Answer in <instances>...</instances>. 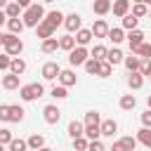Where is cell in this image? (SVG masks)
Returning <instances> with one entry per match:
<instances>
[{
  "instance_id": "obj_29",
  "label": "cell",
  "mask_w": 151,
  "mask_h": 151,
  "mask_svg": "<svg viewBox=\"0 0 151 151\" xmlns=\"http://www.w3.org/2000/svg\"><path fill=\"white\" fill-rule=\"evenodd\" d=\"M137 142H142L146 149H151V130H149V127H142V130L137 132Z\"/></svg>"
},
{
  "instance_id": "obj_44",
  "label": "cell",
  "mask_w": 151,
  "mask_h": 151,
  "mask_svg": "<svg viewBox=\"0 0 151 151\" xmlns=\"http://www.w3.org/2000/svg\"><path fill=\"white\" fill-rule=\"evenodd\" d=\"M9 66H12V57L7 52L0 54V71H9Z\"/></svg>"
},
{
  "instance_id": "obj_48",
  "label": "cell",
  "mask_w": 151,
  "mask_h": 151,
  "mask_svg": "<svg viewBox=\"0 0 151 151\" xmlns=\"http://www.w3.org/2000/svg\"><path fill=\"white\" fill-rule=\"evenodd\" d=\"M142 123H144V127L151 130V109H146V111L142 113Z\"/></svg>"
},
{
  "instance_id": "obj_52",
  "label": "cell",
  "mask_w": 151,
  "mask_h": 151,
  "mask_svg": "<svg viewBox=\"0 0 151 151\" xmlns=\"http://www.w3.org/2000/svg\"><path fill=\"white\" fill-rule=\"evenodd\" d=\"M5 38H7V35H5V33H0V45H5Z\"/></svg>"
},
{
  "instance_id": "obj_27",
  "label": "cell",
  "mask_w": 151,
  "mask_h": 151,
  "mask_svg": "<svg viewBox=\"0 0 151 151\" xmlns=\"http://www.w3.org/2000/svg\"><path fill=\"white\" fill-rule=\"evenodd\" d=\"M134 104H137L134 94H123V97H120V109H123V111H132Z\"/></svg>"
},
{
  "instance_id": "obj_28",
  "label": "cell",
  "mask_w": 151,
  "mask_h": 151,
  "mask_svg": "<svg viewBox=\"0 0 151 151\" xmlns=\"http://www.w3.org/2000/svg\"><path fill=\"white\" fill-rule=\"evenodd\" d=\"M19 120H24V109H21V106H9V118H7V123H19Z\"/></svg>"
},
{
  "instance_id": "obj_53",
  "label": "cell",
  "mask_w": 151,
  "mask_h": 151,
  "mask_svg": "<svg viewBox=\"0 0 151 151\" xmlns=\"http://www.w3.org/2000/svg\"><path fill=\"white\" fill-rule=\"evenodd\" d=\"M40 151H52V149H47V146H42V149H40Z\"/></svg>"
},
{
  "instance_id": "obj_14",
  "label": "cell",
  "mask_w": 151,
  "mask_h": 151,
  "mask_svg": "<svg viewBox=\"0 0 151 151\" xmlns=\"http://www.w3.org/2000/svg\"><path fill=\"white\" fill-rule=\"evenodd\" d=\"M127 42H130V50H134V47H139V45L144 42V33H142L139 28H134V31H130V33H127Z\"/></svg>"
},
{
  "instance_id": "obj_49",
  "label": "cell",
  "mask_w": 151,
  "mask_h": 151,
  "mask_svg": "<svg viewBox=\"0 0 151 151\" xmlns=\"http://www.w3.org/2000/svg\"><path fill=\"white\" fill-rule=\"evenodd\" d=\"M7 118H9V106L0 104V120H7Z\"/></svg>"
},
{
  "instance_id": "obj_41",
  "label": "cell",
  "mask_w": 151,
  "mask_h": 151,
  "mask_svg": "<svg viewBox=\"0 0 151 151\" xmlns=\"http://www.w3.org/2000/svg\"><path fill=\"white\" fill-rule=\"evenodd\" d=\"M85 125H101L99 123V113L97 111H87L85 113Z\"/></svg>"
},
{
  "instance_id": "obj_55",
  "label": "cell",
  "mask_w": 151,
  "mask_h": 151,
  "mask_svg": "<svg viewBox=\"0 0 151 151\" xmlns=\"http://www.w3.org/2000/svg\"><path fill=\"white\" fill-rule=\"evenodd\" d=\"M144 5H151V0H144Z\"/></svg>"
},
{
  "instance_id": "obj_5",
  "label": "cell",
  "mask_w": 151,
  "mask_h": 151,
  "mask_svg": "<svg viewBox=\"0 0 151 151\" xmlns=\"http://www.w3.org/2000/svg\"><path fill=\"white\" fill-rule=\"evenodd\" d=\"M134 149H137V137H120L111 146V151H134Z\"/></svg>"
},
{
  "instance_id": "obj_50",
  "label": "cell",
  "mask_w": 151,
  "mask_h": 151,
  "mask_svg": "<svg viewBox=\"0 0 151 151\" xmlns=\"http://www.w3.org/2000/svg\"><path fill=\"white\" fill-rule=\"evenodd\" d=\"M17 5H19L21 9H28V7H31V0H17Z\"/></svg>"
},
{
  "instance_id": "obj_6",
  "label": "cell",
  "mask_w": 151,
  "mask_h": 151,
  "mask_svg": "<svg viewBox=\"0 0 151 151\" xmlns=\"http://www.w3.org/2000/svg\"><path fill=\"white\" fill-rule=\"evenodd\" d=\"M42 118H45V123L54 125V123H59V118H61V111H59L54 104H47V106L42 109Z\"/></svg>"
},
{
  "instance_id": "obj_10",
  "label": "cell",
  "mask_w": 151,
  "mask_h": 151,
  "mask_svg": "<svg viewBox=\"0 0 151 151\" xmlns=\"http://www.w3.org/2000/svg\"><path fill=\"white\" fill-rule=\"evenodd\" d=\"M68 134H71V139L85 137V123H80V120H71V123H68Z\"/></svg>"
},
{
  "instance_id": "obj_32",
  "label": "cell",
  "mask_w": 151,
  "mask_h": 151,
  "mask_svg": "<svg viewBox=\"0 0 151 151\" xmlns=\"http://www.w3.org/2000/svg\"><path fill=\"white\" fill-rule=\"evenodd\" d=\"M90 54H92V59H97V61H106V54H109V50H106L104 45H94V50H92Z\"/></svg>"
},
{
  "instance_id": "obj_3",
  "label": "cell",
  "mask_w": 151,
  "mask_h": 151,
  "mask_svg": "<svg viewBox=\"0 0 151 151\" xmlns=\"http://www.w3.org/2000/svg\"><path fill=\"white\" fill-rule=\"evenodd\" d=\"M21 50H24V42H21L17 35L7 33V38H5V52H7L9 57H17V54H21Z\"/></svg>"
},
{
  "instance_id": "obj_20",
  "label": "cell",
  "mask_w": 151,
  "mask_h": 151,
  "mask_svg": "<svg viewBox=\"0 0 151 151\" xmlns=\"http://www.w3.org/2000/svg\"><path fill=\"white\" fill-rule=\"evenodd\" d=\"M125 57H123V52L118 50V47H113V50H109V54H106V61L111 64V66H116V64H120Z\"/></svg>"
},
{
  "instance_id": "obj_56",
  "label": "cell",
  "mask_w": 151,
  "mask_h": 151,
  "mask_svg": "<svg viewBox=\"0 0 151 151\" xmlns=\"http://www.w3.org/2000/svg\"><path fill=\"white\" fill-rule=\"evenodd\" d=\"M0 151H5V144H0Z\"/></svg>"
},
{
  "instance_id": "obj_46",
  "label": "cell",
  "mask_w": 151,
  "mask_h": 151,
  "mask_svg": "<svg viewBox=\"0 0 151 151\" xmlns=\"http://www.w3.org/2000/svg\"><path fill=\"white\" fill-rule=\"evenodd\" d=\"M12 139H14V137H12V132L2 127V130H0V144H9Z\"/></svg>"
},
{
  "instance_id": "obj_12",
  "label": "cell",
  "mask_w": 151,
  "mask_h": 151,
  "mask_svg": "<svg viewBox=\"0 0 151 151\" xmlns=\"http://www.w3.org/2000/svg\"><path fill=\"white\" fill-rule=\"evenodd\" d=\"M80 24H83V19H80V14H76V12L64 19V26H66L71 33H73V31H80Z\"/></svg>"
},
{
  "instance_id": "obj_18",
  "label": "cell",
  "mask_w": 151,
  "mask_h": 151,
  "mask_svg": "<svg viewBox=\"0 0 151 151\" xmlns=\"http://www.w3.org/2000/svg\"><path fill=\"white\" fill-rule=\"evenodd\" d=\"M26 142H28V149H33V151H40L45 146V137L42 134H31Z\"/></svg>"
},
{
  "instance_id": "obj_43",
  "label": "cell",
  "mask_w": 151,
  "mask_h": 151,
  "mask_svg": "<svg viewBox=\"0 0 151 151\" xmlns=\"http://www.w3.org/2000/svg\"><path fill=\"white\" fill-rule=\"evenodd\" d=\"M85 71H87V73H97V71H99V61L90 57V59L85 61Z\"/></svg>"
},
{
  "instance_id": "obj_31",
  "label": "cell",
  "mask_w": 151,
  "mask_h": 151,
  "mask_svg": "<svg viewBox=\"0 0 151 151\" xmlns=\"http://www.w3.org/2000/svg\"><path fill=\"white\" fill-rule=\"evenodd\" d=\"M42 52L45 54H50V52H57V47H59V40L57 38H47V40H42Z\"/></svg>"
},
{
  "instance_id": "obj_21",
  "label": "cell",
  "mask_w": 151,
  "mask_h": 151,
  "mask_svg": "<svg viewBox=\"0 0 151 151\" xmlns=\"http://www.w3.org/2000/svg\"><path fill=\"white\" fill-rule=\"evenodd\" d=\"M59 83H61L64 87L76 85V73H73V71H61V73H59Z\"/></svg>"
},
{
  "instance_id": "obj_9",
  "label": "cell",
  "mask_w": 151,
  "mask_h": 151,
  "mask_svg": "<svg viewBox=\"0 0 151 151\" xmlns=\"http://www.w3.org/2000/svg\"><path fill=\"white\" fill-rule=\"evenodd\" d=\"M64 19H66V17H64L59 9H52V12H47V14H45V19H42V21H47L52 28H57L59 24H64Z\"/></svg>"
},
{
  "instance_id": "obj_25",
  "label": "cell",
  "mask_w": 151,
  "mask_h": 151,
  "mask_svg": "<svg viewBox=\"0 0 151 151\" xmlns=\"http://www.w3.org/2000/svg\"><path fill=\"white\" fill-rule=\"evenodd\" d=\"M123 61H125V66H127V71H130V73L139 71V66H142V59H139V57H134V54H132V57H125Z\"/></svg>"
},
{
  "instance_id": "obj_33",
  "label": "cell",
  "mask_w": 151,
  "mask_h": 151,
  "mask_svg": "<svg viewBox=\"0 0 151 151\" xmlns=\"http://www.w3.org/2000/svg\"><path fill=\"white\" fill-rule=\"evenodd\" d=\"M24 71H26V61H24V59H12L9 73H14V76H21Z\"/></svg>"
},
{
  "instance_id": "obj_19",
  "label": "cell",
  "mask_w": 151,
  "mask_h": 151,
  "mask_svg": "<svg viewBox=\"0 0 151 151\" xmlns=\"http://www.w3.org/2000/svg\"><path fill=\"white\" fill-rule=\"evenodd\" d=\"M137 24H139V19H137L132 12L123 17V31H134V28H137Z\"/></svg>"
},
{
  "instance_id": "obj_11",
  "label": "cell",
  "mask_w": 151,
  "mask_h": 151,
  "mask_svg": "<svg viewBox=\"0 0 151 151\" xmlns=\"http://www.w3.org/2000/svg\"><path fill=\"white\" fill-rule=\"evenodd\" d=\"M111 9H113V14L116 17H125V14H130V0H116L113 5H111Z\"/></svg>"
},
{
  "instance_id": "obj_36",
  "label": "cell",
  "mask_w": 151,
  "mask_h": 151,
  "mask_svg": "<svg viewBox=\"0 0 151 151\" xmlns=\"http://www.w3.org/2000/svg\"><path fill=\"white\" fill-rule=\"evenodd\" d=\"M19 12H21V7H19L17 2H9V5L5 7V14H7V19H19Z\"/></svg>"
},
{
  "instance_id": "obj_59",
  "label": "cell",
  "mask_w": 151,
  "mask_h": 151,
  "mask_svg": "<svg viewBox=\"0 0 151 151\" xmlns=\"http://www.w3.org/2000/svg\"><path fill=\"white\" fill-rule=\"evenodd\" d=\"M149 80H151V76H149Z\"/></svg>"
},
{
  "instance_id": "obj_51",
  "label": "cell",
  "mask_w": 151,
  "mask_h": 151,
  "mask_svg": "<svg viewBox=\"0 0 151 151\" xmlns=\"http://www.w3.org/2000/svg\"><path fill=\"white\" fill-rule=\"evenodd\" d=\"M7 21V14H5V9H0V26Z\"/></svg>"
},
{
  "instance_id": "obj_35",
  "label": "cell",
  "mask_w": 151,
  "mask_h": 151,
  "mask_svg": "<svg viewBox=\"0 0 151 151\" xmlns=\"http://www.w3.org/2000/svg\"><path fill=\"white\" fill-rule=\"evenodd\" d=\"M132 14H134L137 19H142V17H149V7H146L144 2H134V5H132Z\"/></svg>"
},
{
  "instance_id": "obj_23",
  "label": "cell",
  "mask_w": 151,
  "mask_h": 151,
  "mask_svg": "<svg viewBox=\"0 0 151 151\" xmlns=\"http://www.w3.org/2000/svg\"><path fill=\"white\" fill-rule=\"evenodd\" d=\"M7 28H9L12 35L21 33V31H24V19H7Z\"/></svg>"
},
{
  "instance_id": "obj_8",
  "label": "cell",
  "mask_w": 151,
  "mask_h": 151,
  "mask_svg": "<svg viewBox=\"0 0 151 151\" xmlns=\"http://www.w3.org/2000/svg\"><path fill=\"white\" fill-rule=\"evenodd\" d=\"M90 31H92V35H94V38H106L111 28H109V24H106L104 19H97V21L92 24V28H90Z\"/></svg>"
},
{
  "instance_id": "obj_40",
  "label": "cell",
  "mask_w": 151,
  "mask_h": 151,
  "mask_svg": "<svg viewBox=\"0 0 151 151\" xmlns=\"http://www.w3.org/2000/svg\"><path fill=\"white\" fill-rule=\"evenodd\" d=\"M52 97H54V99H66L68 92H66L64 85H54V87H52Z\"/></svg>"
},
{
  "instance_id": "obj_38",
  "label": "cell",
  "mask_w": 151,
  "mask_h": 151,
  "mask_svg": "<svg viewBox=\"0 0 151 151\" xmlns=\"http://www.w3.org/2000/svg\"><path fill=\"white\" fill-rule=\"evenodd\" d=\"M28 149V142H24V139H12L9 142V151H26Z\"/></svg>"
},
{
  "instance_id": "obj_1",
  "label": "cell",
  "mask_w": 151,
  "mask_h": 151,
  "mask_svg": "<svg viewBox=\"0 0 151 151\" xmlns=\"http://www.w3.org/2000/svg\"><path fill=\"white\" fill-rule=\"evenodd\" d=\"M24 26H33V28H38V24L45 19V9H42V5H31L28 9H24Z\"/></svg>"
},
{
  "instance_id": "obj_34",
  "label": "cell",
  "mask_w": 151,
  "mask_h": 151,
  "mask_svg": "<svg viewBox=\"0 0 151 151\" xmlns=\"http://www.w3.org/2000/svg\"><path fill=\"white\" fill-rule=\"evenodd\" d=\"M85 137H87L90 142L99 139V137H101V130H99V125H85Z\"/></svg>"
},
{
  "instance_id": "obj_26",
  "label": "cell",
  "mask_w": 151,
  "mask_h": 151,
  "mask_svg": "<svg viewBox=\"0 0 151 151\" xmlns=\"http://www.w3.org/2000/svg\"><path fill=\"white\" fill-rule=\"evenodd\" d=\"M2 87H5V90H17V87H19V76H14V73L5 76V78H2Z\"/></svg>"
},
{
  "instance_id": "obj_39",
  "label": "cell",
  "mask_w": 151,
  "mask_h": 151,
  "mask_svg": "<svg viewBox=\"0 0 151 151\" xmlns=\"http://www.w3.org/2000/svg\"><path fill=\"white\" fill-rule=\"evenodd\" d=\"M111 68H113V66H111L109 61H99V71H97V76L109 78V76H111Z\"/></svg>"
},
{
  "instance_id": "obj_4",
  "label": "cell",
  "mask_w": 151,
  "mask_h": 151,
  "mask_svg": "<svg viewBox=\"0 0 151 151\" xmlns=\"http://www.w3.org/2000/svg\"><path fill=\"white\" fill-rule=\"evenodd\" d=\"M87 57H90V52H87L85 47H76V50L68 52V61H71V66H80V64L85 66Z\"/></svg>"
},
{
  "instance_id": "obj_37",
  "label": "cell",
  "mask_w": 151,
  "mask_h": 151,
  "mask_svg": "<svg viewBox=\"0 0 151 151\" xmlns=\"http://www.w3.org/2000/svg\"><path fill=\"white\" fill-rule=\"evenodd\" d=\"M106 38H109V40H113V42L118 45V42H123V40H125V33H123V28H111Z\"/></svg>"
},
{
  "instance_id": "obj_47",
  "label": "cell",
  "mask_w": 151,
  "mask_h": 151,
  "mask_svg": "<svg viewBox=\"0 0 151 151\" xmlns=\"http://www.w3.org/2000/svg\"><path fill=\"white\" fill-rule=\"evenodd\" d=\"M87 151H106V146L99 142V139H94V142H90V146H87Z\"/></svg>"
},
{
  "instance_id": "obj_16",
  "label": "cell",
  "mask_w": 151,
  "mask_h": 151,
  "mask_svg": "<svg viewBox=\"0 0 151 151\" xmlns=\"http://www.w3.org/2000/svg\"><path fill=\"white\" fill-rule=\"evenodd\" d=\"M92 9H94V14L104 17V14H109V12H111V0H94Z\"/></svg>"
},
{
  "instance_id": "obj_45",
  "label": "cell",
  "mask_w": 151,
  "mask_h": 151,
  "mask_svg": "<svg viewBox=\"0 0 151 151\" xmlns=\"http://www.w3.org/2000/svg\"><path fill=\"white\" fill-rule=\"evenodd\" d=\"M139 73L142 76H151V59H142V66H139Z\"/></svg>"
},
{
  "instance_id": "obj_30",
  "label": "cell",
  "mask_w": 151,
  "mask_h": 151,
  "mask_svg": "<svg viewBox=\"0 0 151 151\" xmlns=\"http://www.w3.org/2000/svg\"><path fill=\"white\" fill-rule=\"evenodd\" d=\"M59 47L66 50V52L76 50V38H73V35H64V38H59Z\"/></svg>"
},
{
  "instance_id": "obj_24",
  "label": "cell",
  "mask_w": 151,
  "mask_h": 151,
  "mask_svg": "<svg viewBox=\"0 0 151 151\" xmlns=\"http://www.w3.org/2000/svg\"><path fill=\"white\" fill-rule=\"evenodd\" d=\"M132 54H134V57H142V59H151V45L142 42L139 47H134V50H132Z\"/></svg>"
},
{
  "instance_id": "obj_17",
  "label": "cell",
  "mask_w": 151,
  "mask_h": 151,
  "mask_svg": "<svg viewBox=\"0 0 151 151\" xmlns=\"http://www.w3.org/2000/svg\"><path fill=\"white\" fill-rule=\"evenodd\" d=\"M92 38H94V35H92V31H87V28H80V31L76 33V42H78V47H85Z\"/></svg>"
},
{
  "instance_id": "obj_60",
  "label": "cell",
  "mask_w": 151,
  "mask_h": 151,
  "mask_svg": "<svg viewBox=\"0 0 151 151\" xmlns=\"http://www.w3.org/2000/svg\"><path fill=\"white\" fill-rule=\"evenodd\" d=\"M149 17H151V12H149Z\"/></svg>"
},
{
  "instance_id": "obj_57",
  "label": "cell",
  "mask_w": 151,
  "mask_h": 151,
  "mask_svg": "<svg viewBox=\"0 0 151 151\" xmlns=\"http://www.w3.org/2000/svg\"><path fill=\"white\" fill-rule=\"evenodd\" d=\"M42 2H52V0H42Z\"/></svg>"
},
{
  "instance_id": "obj_42",
  "label": "cell",
  "mask_w": 151,
  "mask_h": 151,
  "mask_svg": "<svg viewBox=\"0 0 151 151\" xmlns=\"http://www.w3.org/2000/svg\"><path fill=\"white\" fill-rule=\"evenodd\" d=\"M87 146H90L87 137H78V139H73V149H76V151H87Z\"/></svg>"
},
{
  "instance_id": "obj_61",
  "label": "cell",
  "mask_w": 151,
  "mask_h": 151,
  "mask_svg": "<svg viewBox=\"0 0 151 151\" xmlns=\"http://www.w3.org/2000/svg\"><path fill=\"white\" fill-rule=\"evenodd\" d=\"M134 151H137V149H134Z\"/></svg>"
},
{
  "instance_id": "obj_58",
  "label": "cell",
  "mask_w": 151,
  "mask_h": 151,
  "mask_svg": "<svg viewBox=\"0 0 151 151\" xmlns=\"http://www.w3.org/2000/svg\"><path fill=\"white\" fill-rule=\"evenodd\" d=\"M134 2H144V0H134Z\"/></svg>"
},
{
  "instance_id": "obj_22",
  "label": "cell",
  "mask_w": 151,
  "mask_h": 151,
  "mask_svg": "<svg viewBox=\"0 0 151 151\" xmlns=\"http://www.w3.org/2000/svg\"><path fill=\"white\" fill-rule=\"evenodd\" d=\"M127 85H130L132 90H139V87L144 85V76H142L139 71H134V73H130V78H127Z\"/></svg>"
},
{
  "instance_id": "obj_2",
  "label": "cell",
  "mask_w": 151,
  "mask_h": 151,
  "mask_svg": "<svg viewBox=\"0 0 151 151\" xmlns=\"http://www.w3.org/2000/svg\"><path fill=\"white\" fill-rule=\"evenodd\" d=\"M42 92H45V87H42L40 83H28V85H21V87H19V97H21L24 101H33V99L42 97Z\"/></svg>"
},
{
  "instance_id": "obj_13",
  "label": "cell",
  "mask_w": 151,
  "mask_h": 151,
  "mask_svg": "<svg viewBox=\"0 0 151 151\" xmlns=\"http://www.w3.org/2000/svg\"><path fill=\"white\" fill-rule=\"evenodd\" d=\"M35 31H38V38H42V40H47V38H54V31H57V28H52V26H50L47 21H40Z\"/></svg>"
},
{
  "instance_id": "obj_54",
  "label": "cell",
  "mask_w": 151,
  "mask_h": 151,
  "mask_svg": "<svg viewBox=\"0 0 151 151\" xmlns=\"http://www.w3.org/2000/svg\"><path fill=\"white\" fill-rule=\"evenodd\" d=\"M146 101H149V109H151V94H149V99H146Z\"/></svg>"
},
{
  "instance_id": "obj_7",
  "label": "cell",
  "mask_w": 151,
  "mask_h": 151,
  "mask_svg": "<svg viewBox=\"0 0 151 151\" xmlns=\"http://www.w3.org/2000/svg\"><path fill=\"white\" fill-rule=\"evenodd\" d=\"M59 73H61V68H59L57 61H47L42 66V78L45 80H54V78H59Z\"/></svg>"
},
{
  "instance_id": "obj_15",
  "label": "cell",
  "mask_w": 151,
  "mask_h": 151,
  "mask_svg": "<svg viewBox=\"0 0 151 151\" xmlns=\"http://www.w3.org/2000/svg\"><path fill=\"white\" fill-rule=\"evenodd\" d=\"M99 130H101V134H104V137H113V134L118 132V123L109 118V120H104V123L99 125Z\"/></svg>"
}]
</instances>
